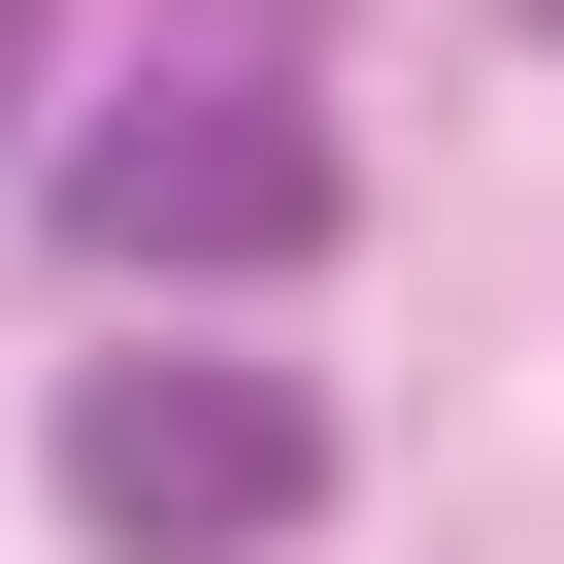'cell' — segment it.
I'll use <instances>...</instances> for the list:
<instances>
[{"label":"cell","mask_w":564,"mask_h":564,"mask_svg":"<svg viewBox=\"0 0 564 564\" xmlns=\"http://www.w3.org/2000/svg\"><path fill=\"white\" fill-rule=\"evenodd\" d=\"M166 34H199V67H300V34H333V0H166Z\"/></svg>","instance_id":"3957f363"},{"label":"cell","mask_w":564,"mask_h":564,"mask_svg":"<svg viewBox=\"0 0 564 564\" xmlns=\"http://www.w3.org/2000/svg\"><path fill=\"white\" fill-rule=\"evenodd\" d=\"M34 67H67V0H0V100H34Z\"/></svg>","instance_id":"277c9868"},{"label":"cell","mask_w":564,"mask_h":564,"mask_svg":"<svg viewBox=\"0 0 564 564\" xmlns=\"http://www.w3.org/2000/svg\"><path fill=\"white\" fill-rule=\"evenodd\" d=\"M300 498H333V399L300 366H232V333H100L67 366V531L100 564H265Z\"/></svg>","instance_id":"6da1fadb"},{"label":"cell","mask_w":564,"mask_h":564,"mask_svg":"<svg viewBox=\"0 0 564 564\" xmlns=\"http://www.w3.org/2000/svg\"><path fill=\"white\" fill-rule=\"evenodd\" d=\"M67 232H100V265H300V232H333V100H300V67H133V100L67 133Z\"/></svg>","instance_id":"7a4b0ae2"},{"label":"cell","mask_w":564,"mask_h":564,"mask_svg":"<svg viewBox=\"0 0 564 564\" xmlns=\"http://www.w3.org/2000/svg\"><path fill=\"white\" fill-rule=\"evenodd\" d=\"M531 34H564V0H531Z\"/></svg>","instance_id":"5b68a950"}]
</instances>
